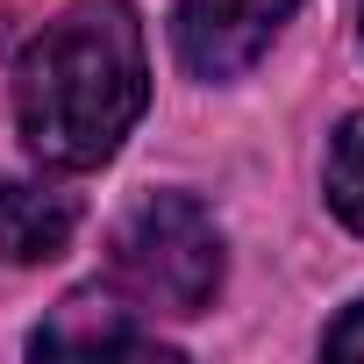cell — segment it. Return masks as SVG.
Segmentation results:
<instances>
[{
    "instance_id": "1",
    "label": "cell",
    "mask_w": 364,
    "mask_h": 364,
    "mask_svg": "<svg viewBox=\"0 0 364 364\" xmlns=\"http://www.w3.org/2000/svg\"><path fill=\"white\" fill-rule=\"evenodd\" d=\"M150 107V50L129 0H72L15 65V122L50 171L107 164Z\"/></svg>"
},
{
    "instance_id": "2",
    "label": "cell",
    "mask_w": 364,
    "mask_h": 364,
    "mask_svg": "<svg viewBox=\"0 0 364 364\" xmlns=\"http://www.w3.org/2000/svg\"><path fill=\"white\" fill-rule=\"evenodd\" d=\"M222 272H229L222 229L193 193H143L107 236V286L136 314L193 321L215 307Z\"/></svg>"
},
{
    "instance_id": "3",
    "label": "cell",
    "mask_w": 364,
    "mask_h": 364,
    "mask_svg": "<svg viewBox=\"0 0 364 364\" xmlns=\"http://www.w3.org/2000/svg\"><path fill=\"white\" fill-rule=\"evenodd\" d=\"M293 15H300V0H178L171 43L193 79H243Z\"/></svg>"
},
{
    "instance_id": "4",
    "label": "cell",
    "mask_w": 364,
    "mask_h": 364,
    "mask_svg": "<svg viewBox=\"0 0 364 364\" xmlns=\"http://www.w3.org/2000/svg\"><path fill=\"white\" fill-rule=\"evenodd\" d=\"M36 357H178L171 343H157V328H143V314L114 293V286H79L50 307V321L29 336Z\"/></svg>"
},
{
    "instance_id": "5",
    "label": "cell",
    "mask_w": 364,
    "mask_h": 364,
    "mask_svg": "<svg viewBox=\"0 0 364 364\" xmlns=\"http://www.w3.org/2000/svg\"><path fill=\"white\" fill-rule=\"evenodd\" d=\"M79 236V193L43 178H0V264H50Z\"/></svg>"
},
{
    "instance_id": "6",
    "label": "cell",
    "mask_w": 364,
    "mask_h": 364,
    "mask_svg": "<svg viewBox=\"0 0 364 364\" xmlns=\"http://www.w3.org/2000/svg\"><path fill=\"white\" fill-rule=\"evenodd\" d=\"M321 186H328V208L343 215V229H357V236H364V114H350V122L328 136Z\"/></svg>"
},
{
    "instance_id": "7",
    "label": "cell",
    "mask_w": 364,
    "mask_h": 364,
    "mask_svg": "<svg viewBox=\"0 0 364 364\" xmlns=\"http://www.w3.org/2000/svg\"><path fill=\"white\" fill-rule=\"evenodd\" d=\"M321 350H328V357H364V300H357V307H343V314L328 321Z\"/></svg>"
},
{
    "instance_id": "8",
    "label": "cell",
    "mask_w": 364,
    "mask_h": 364,
    "mask_svg": "<svg viewBox=\"0 0 364 364\" xmlns=\"http://www.w3.org/2000/svg\"><path fill=\"white\" fill-rule=\"evenodd\" d=\"M357 29H364V0H357Z\"/></svg>"
}]
</instances>
